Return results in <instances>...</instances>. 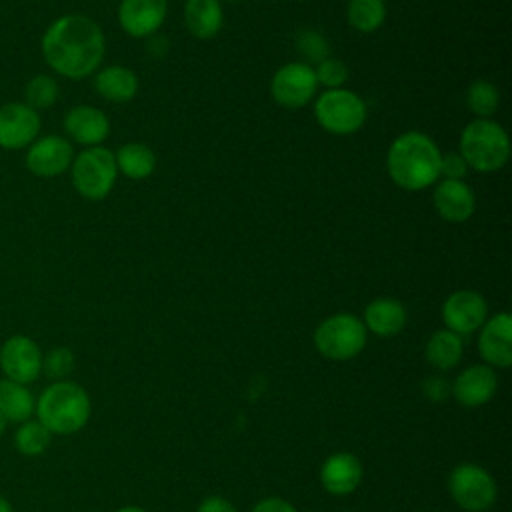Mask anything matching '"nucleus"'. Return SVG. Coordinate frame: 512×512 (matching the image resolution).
Listing matches in <instances>:
<instances>
[{
  "label": "nucleus",
  "instance_id": "nucleus-1",
  "mask_svg": "<svg viewBox=\"0 0 512 512\" xmlns=\"http://www.w3.org/2000/svg\"><path fill=\"white\" fill-rule=\"evenodd\" d=\"M40 50L52 72L68 80H82L100 68L106 38L96 20L84 14H64L48 24Z\"/></svg>",
  "mask_w": 512,
  "mask_h": 512
},
{
  "label": "nucleus",
  "instance_id": "nucleus-25",
  "mask_svg": "<svg viewBox=\"0 0 512 512\" xmlns=\"http://www.w3.org/2000/svg\"><path fill=\"white\" fill-rule=\"evenodd\" d=\"M118 174L130 178V180H144L148 178L156 168V154L150 146L142 142H128L122 144L114 152Z\"/></svg>",
  "mask_w": 512,
  "mask_h": 512
},
{
  "label": "nucleus",
  "instance_id": "nucleus-6",
  "mask_svg": "<svg viewBox=\"0 0 512 512\" xmlns=\"http://www.w3.org/2000/svg\"><path fill=\"white\" fill-rule=\"evenodd\" d=\"M118 168L114 152L104 146H90L74 154L70 164V180L74 190L92 202L104 200L116 184Z\"/></svg>",
  "mask_w": 512,
  "mask_h": 512
},
{
  "label": "nucleus",
  "instance_id": "nucleus-35",
  "mask_svg": "<svg viewBox=\"0 0 512 512\" xmlns=\"http://www.w3.org/2000/svg\"><path fill=\"white\" fill-rule=\"evenodd\" d=\"M252 512H298V510L294 508V504H290L280 496H266L256 502Z\"/></svg>",
  "mask_w": 512,
  "mask_h": 512
},
{
  "label": "nucleus",
  "instance_id": "nucleus-11",
  "mask_svg": "<svg viewBox=\"0 0 512 512\" xmlns=\"http://www.w3.org/2000/svg\"><path fill=\"white\" fill-rule=\"evenodd\" d=\"M74 160L72 142L58 134L38 136L24 154L26 168L38 178H54L70 170Z\"/></svg>",
  "mask_w": 512,
  "mask_h": 512
},
{
  "label": "nucleus",
  "instance_id": "nucleus-14",
  "mask_svg": "<svg viewBox=\"0 0 512 512\" xmlns=\"http://www.w3.org/2000/svg\"><path fill=\"white\" fill-rule=\"evenodd\" d=\"M498 390V374L488 364H472L464 368L452 382L450 394L460 406L478 408L488 404Z\"/></svg>",
  "mask_w": 512,
  "mask_h": 512
},
{
  "label": "nucleus",
  "instance_id": "nucleus-4",
  "mask_svg": "<svg viewBox=\"0 0 512 512\" xmlns=\"http://www.w3.org/2000/svg\"><path fill=\"white\" fill-rule=\"evenodd\" d=\"M458 152L466 160L468 168L492 174L506 166L510 158V138L498 122L490 118H476L464 126Z\"/></svg>",
  "mask_w": 512,
  "mask_h": 512
},
{
  "label": "nucleus",
  "instance_id": "nucleus-36",
  "mask_svg": "<svg viewBox=\"0 0 512 512\" xmlns=\"http://www.w3.org/2000/svg\"><path fill=\"white\" fill-rule=\"evenodd\" d=\"M196 512H238L234 504L222 496H208L200 502Z\"/></svg>",
  "mask_w": 512,
  "mask_h": 512
},
{
  "label": "nucleus",
  "instance_id": "nucleus-10",
  "mask_svg": "<svg viewBox=\"0 0 512 512\" xmlns=\"http://www.w3.org/2000/svg\"><path fill=\"white\" fill-rule=\"evenodd\" d=\"M318 90L314 68L306 62H288L280 66L270 82V94L274 102L288 110L306 106Z\"/></svg>",
  "mask_w": 512,
  "mask_h": 512
},
{
  "label": "nucleus",
  "instance_id": "nucleus-13",
  "mask_svg": "<svg viewBox=\"0 0 512 512\" xmlns=\"http://www.w3.org/2000/svg\"><path fill=\"white\" fill-rule=\"evenodd\" d=\"M40 112L24 102L0 106V148L24 150L40 136Z\"/></svg>",
  "mask_w": 512,
  "mask_h": 512
},
{
  "label": "nucleus",
  "instance_id": "nucleus-8",
  "mask_svg": "<svg viewBox=\"0 0 512 512\" xmlns=\"http://www.w3.org/2000/svg\"><path fill=\"white\" fill-rule=\"evenodd\" d=\"M448 492L462 510L484 512L496 502L498 486L486 468L462 462L456 464L448 476Z\"/></svg>",
  "mask_w": 512,
  "mask_h": 512
},
{
  "label": "nucleus",
  "instance_id": "nucleus-40",
  "mask_svg": "<svg viewBox=\"0 0 512 512\" xmlns=\"http://www.w3.org/2000/svg\"><path fill=\"white\" fill-rule=\"evenodd\" d=\"M222 2V0H220ZM224 2H240V0H224Z\"/></svg>",
  "mask_w": 512,
  "mask_h": 512
},
{
  "label": "nucleus",
  "instance_id": "nucleus-31",
  "mask_svg": "<svg viewBox=\"0 0 512 512\" xmlns=\"http://www.w3.org/2000/svg\"><path fill=\"white\" fill-rule=\"evenodd\" d=\"M296 52L306 60V64H320L330 56V44L318 30H304L296 36ZM302 60V62H304Z\"/></svg>",
  "mask_w": 512,
  "mask_h": 512
},
{
  "label": "nucleus",
  "instance_id": "nucleus-15",
  "mask_svg": "<svg viewBox=\"0 0 512 512\" xmlns=\"http://www.w3.org/2000/svg\"><path fill=\"white\" fill-rule=\"evenodd\" d=\"M478 352L484 364L492 368H508L512 364V316L498 312L480 326Z\"/></svg>",
  "mask_w": 512,
  "mask_h": 512
},
{
  "label": "nucleus",
  "instance_id": "nucleus-2",
  "mask_svg": "<svg viewBox=\"0 0 512 512\" xmlns=\"http://www.w3.org/2000/svg\"><path fill=\"white\" fill-rule=\"evenodd\" d=\"M440 148L418 130L396 136L386 152V170L390 180L408 192L426 190L440 178Z\"/></svg>",
  "mask_w": 512,
  "mask_h": 512
},
{
  "label": "nucleus",
  "instance_id": "nucleus-39",
  "mask_svg": "<svg viewBox=\"0 0 512 512\" xmlns=\"http://www.w3.org/2000/svg\"><path fill=\"white\" fill-rule=\"evenodd\" d=\"M6 428H8V420L0 414V438L4 436V432H6Z\"/></svg>",
  "mask_w": 512,
  "mask_h": 512
},
{
  "label": "nucleus",
  "instance_id": "nucleus-5",
  "mask_svg": "<svg viewBox=\"0 0 512 512\" xmlns=\"http://www.w3.org/2000/svg\"><path fill=\"white\" fill-rule=\"evenodd\" d=\"M312 340L320 356L334 362H346L364 350L368 332L358 316L338 312L316 326Z\"/></svg>",
  "mask_w": 512,
  "mask_h": 512
},
{
  "label": "nucleus",
  "instance_id": "nucleus-23",
  "mask_svg": "<svg viewBox=\"0 0 512 512\" xmlns=\"http://www.w3.org/2000/svg\"><path fill=\"white\" fill-rule=\"evenodd\" d=\"M36 396L26 384H18L8 378H0V414L8 424H20L34 416Z\"/></svg>",
  "mask_w": 512,
  "mask_h": 512
},
{
  "label": "nucleus",
  "instance_id": "nucleus-17",
  "mask_svg": "<svg viewBox=\"0 0 512 512\" xmlns=\"http://www.w3.org/2000/svg\"><path fill=\"white\" fill-rule=\"evenodd\" d=\"M64 132L70 142L90 146H102V142L110 134V120L108 116L90 104L72 106L62 120Z\"/></svg>",
  "mask_w": 512,
  "mask_h": 512
},
{
  "label": "nucleus",
  "instance_id": "nucleus-38",
  "mask_svg": "<svg viewBox=\"0 0 512 512\" xmlns=\"http://www.w3.org/2000/svg\"><path fill=\"white\" fill-rule=\"evenodd\" d=\"M116 512H146V510H144V508H140V506H132V504H130V506H122V508H118Z\"/></svg>",
  "mask_w": 512,
  "mask_h": 512
},
{
  "label": "nucleus",
  "instance_id": "nucleus-32",
  "mask_svg": "<svg viewBox=\"0 0 512 512\" xmlns=\"http://www.w3.org/2000/svg\"><path fill=\"white\" fill-rule=\"evenodd\" d=\"M314 76H316V82L326 90L342 88L348 82V66L340 58L328 56L320 64H316Z\"/></svg>",
  "mask_w": 512,
  "mask_h": 512
},
{
  "label": "nucleus",
  "instance_id": "nucleus-12",
  "mask_svg": "<svg viewBox=\"0 0 512 512\" xmlns=\"http://www.w3.org/2000/svg\"><path fill=\"white\" fill-rule=\"evenodd\" d=\"M440 314L446 330L458 336H468L480 330L486 322L488 304L476 290H456L444 300Z\"/></svg>",
  "mask_w": 512,
  "mask_h": 512
},
{
  "label": "nucleus",
  "instance_id": "nucleus-30",
  "mask_svg": "<svg viewBox=\"0 0 512 512\" xmlns=\"http://www.w3.org/2000/svg\"><path fill=\"white\" fill-rule=\"evenodd\" d=\"M74 364L76 358L68 346H54L42 356V374L52 382L68 380V376L74 370Z\"/></svg>",
  "mask_w": 512,
  "mask_h": 512
},
{
  "label": "nucleus",
  "instance_id": "nucleus-28",
  "mask_svg": "<svg viewBox=\"0 0 512 512\" xmlns=\"http://www.w3.org/2000/svg\"><path fill=\"white\" fill-rule=\"evenodd\" d=\"M466 106L476 118H490L500 106V92L488 80H474L466 90Z\"/></svg>",
  "mask_w": 512,
  "mask_h": 512
},
{
  "label": "nucleus",
  "instance_id": "nucleus-9",
  "mask_svg": "<svg viewBox=\"0 0 512 512\" xmlns=\"http://www.w3.org/2000/svg\"><path fill=\"white\" fill-rule=\"evenodd\" d=\"M42 356L38 342L26 334L8 336L0 344V372L4 378L30 386L42 374Z\"/></svg>",
  "mask_w": 512,
  "mask_h": 512
},
{
  "label": "nucleus",
  "instance_id": "nucleus-33",
  "mask_svg": "<svg viewBox=\"0 0 512 512\" xmlns=\"http://www.w3.org/2000/svg\"><path fill=\"white\" fill-rule=\"evenodd\" d=\"M468 174V164L460 156V152H448L440 156V178L446 180H462Z\"/></svg>",
  "mask_w": 512,
  "mask_h": 512
},
{
  "label": "nucleus",
  "instance_id": "nucleus-18",
  "mask_svg": "<svg viewBox=\"0 0 512 512\" xmlns=\"http://www.w3.org/2000/svg\"><path fill=\"white\" fill-rule=\"evenodd\" d=\"M432 204L442 220L460 224L472 218L476 210V194L464 180L442 178L434 186Z\"/></svg>",
  "mask_w": 512,
  "mask_h": 512
},
{
  "label": "nucleus",
  "instance_id": "nucleus-26",
  "mask_svg": "<svg viewBox=\"0 0 512 512\" xmlns=\"http://www.w3.org/2000/svg\"><path fill=\"white\" fill-rule=\"evenodd\" d=\"M12 442H14V448L18 454L36 458V456H42L50 448L52 434L48 432V428L42 422H38L36 418H28L16 426Z\"/></svg>",
  "mask_w": 512,
  "mask_h": 512
},
{
  "label": "nucleus",
  "instance_id": "nucleus-37",
  "mask_svg": "<svg viewBox=\"0 0 512 512\" xmlns=\"http://www.w3.org/2000/svg\"><path fill=\"white\" fill-rule=\"evenodd\" d=\"M0 512H14L12 504H10V502H8V498H4L2 494H0Z\"/></svg>",
  "mask_w": 512,
  "mask_h": 512
},
{
  "label": "nucleus",
  "instance_id": "nucleus-24",
  "mask_svg": "<svg viewBox=\"0 0 512 512\" xmlns=\"http://www.w3.org/2000/svg\"><path fill=\"white\" fill-rule=\"evenodd\" d=\"M462 352H464L462 336H458L446 328L436 330L424 346L426 362L440 372L456 368L458 362L462 360Z\"/></svg>",
  "mask_w": 512,
  "mask_h": 512
},
{
  "label": "nucleus",
  "instance_id": "nucleus-16",
  "mask_svg": "<svg viewBox=\"0 0 512 512\" xmlns=\"http://www.w3.org/2000/svg\"><path fill=\"white\" fill-rule=\"evenodd\" d=\"M168 12V0H120L118 24L132 38H148L158 32Z\"/></svg>",
  "mask_w": 512,
  "mask_h": 512
},
{
  "label": "nucleus",
  "instance_id": "nucleus-29",
  "mask_svg": "<svg viewBox=\"0 0 512 512\" xmlns=\"http://www.w3.org/2000/svg\"><path fill=\"white\" fill-rule=\"evenodd\" d=\"M60 98V86L50 74H36L24 86V104L36 112L52 108Z\"/></svg>",
  "mask_w": 512,
  "mask_h": 512
},
{
  "label": "nucleus",
  "instance_id": "nucleus-20",
  "mask_svg": "<svg viewBox=\"0 0 512 512\" xmlns=\"http://www.w3.org/2000/svg\"><path fill=\"white\" fill-rule=\"evenodd\" d=\"M406 308L402 302L394 298H374L368 302L362 314V324L366 326V332H372L380 338H390L402 332L406 326Z\"/></svg>",
  "mask_w": 512,
  "mask_h": 512
},
{
  "label": "nucleus",
  "instance_id": "nucleus-19",
  "mask_svg": "<svg viewBox=\"0 0 512 512\" xmlns=\"http://www.w3.org/2000/svg\"><path fill=\"white\" fill-rule=\"evenodd\" d=\"M364 476L362 462L352 452H334L320 466V484L332 496L352 494Z\"/></svg>",
  "mask_w": 512,
  "mask_h": 512
},
{
  "label": "nucleus",
  "instance_id": "nucleus-22",
  "mask_svg": "<svg viewBox=\"0 0 512 512\" xmlns=\"http://www.w3.org/2000/svg\"><path fill=\"white\" fill-rule=\"evenodd\" d=\"M184 26L198 40H210L224 26V10L220 0H186Z\"/></svg>",
  "mask_w": 512,
  "mask_h": 512
},
{
  "label": "nucleus",
  "instance_id": "nucleus-27",
  "mask_svg": "<svg viewBox=\"0 0 512 512\" xmlns=\"http://www.w3.org/2000/svg\"><path fill=\"white\" fill-rule=\"evenodd\" d=\"M348 24L364 34L376 32L386 20L384 0H348L346 6Z\"/></svg>",
  "mask_w": 512,
  "mask_h": 512
},
{
  "label": "nucleus",
  "instance_id": "nucleus-3",
  "mask_svg": "<svg viewBox=\"0 0 512 512\" xmlns=\"http://www.w3.org/2000/svg\"><path fill=\"white\" fill-rule=\"evenodd\" d=\"M92 412V402L84 386L72 380L50 382L36 396L34 416L52 436H72L80 432Z\"/></svg>",
  "mask_w": 512,
  "mask_h": 512
},
{
  "label": "nucleus",
  "instance_id": "nucleus-21",
  "mask_svg": "<svg viewBox=\"0 0 512 512\" xmlns=\"http://www.w3.org/2000/svg\"><path fill=\"white\" fill-rule=\"evenodd\" d=\"M138 86H140L138 76L128 66L112 64V66L98 68L94 72V92L108 102H116V104L130 102L136 96Z\"/></svg>",
  "mask_w": 512,
  "mask_h": 512
},
{
  "label": "nucleus",
  "instance_id": "nucleus-34",
  "mask_svg": "<svg viewBox=\"0 0 512 512\" xmlns=\"http://www.w3.org/2000/svg\"><path fill=\"white\" fill-rule=\"evenodd\" d=\"M422 394L430 402H444L450 396V382L444 376H426L422 380Z\"/></svg>",
  "mask_w": 512,
  "mask_h": 512
},
{
  "label": "nucleus",
  "instance_id": "nucleus-7",
  "mask_svg": "<svg viewBox=\"0 0 512 512\" xmlns=\"http://www.w3.org/2000/svg\"><path fill=\"white\" fill-rule=\"evenodd\" d=\"M368 116L366 102L346 88L324 90L314 100V118L330 134L348 136L358 132Z\"/></svg>",
  "mask_w": 512,
  "mask_h": 512
}]
</instances>
